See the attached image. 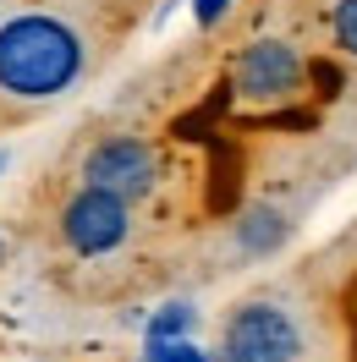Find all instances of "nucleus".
<instances>
[{"label": "nucleus", "instance_id": "obj_1", "mask_svg": "<svg viewBox=\"0 0 357 362\" xmlns=\"http://www.w3.org/2000/svg\"><path fill=\"white\" fill-rule=\"evenodd\" d=\"M89 33L33 0L0 6V93L17 105H50L89 77Z\"/></svg>", "mask_w": 357, "mask_h": 362}, {"label": "nucleus", "instance_id": "obj_2", "mask_svg": "<svg viewBox=\"0 0 357 362\" xmlns=\"http://www.w3.org/2000/svg\"><path fill=\"white\" fill-rule=\"evenodd\" d=\"M313 329L308 313H297L286 296H247L220 324L215 362H308Z\"/></svg>", "mask_w": 357, "mask_h": 362}, {"label": "nucleus", "instance_id": "obj_3", "mask_svg": "<svg viewBox=\"0 0 357 362\" xmlns=\"http://www.w3.org/2000/svg\"><path fill=\"white\" fill-rule=\"evenodd\" d=\"M83 187H99V192H115L121 204H143V198H154L159 176H165V165H159V148L149 137L137 132H110L99 137L89 154H83Z\"/></svg>", "mask_w": 357, "mask_h": 362}, {"label": "nucleus", "instance_id": "obj_4", "mask_svg": "<svg viewBox=\"0 0 357 362\" xmlns=\"http://www.w3.org/2000/svg\"><path fill=\"white\" fill-rule=\"evenodd\" d=\"M308 88V61L291 39H247L231 55V93L242 105H291Z\"/></svg>", "mask_w": 357, "mask_h": 362}, {"label": "nucleus", "instance_id": "obj_5", "mask_svg": "<svg viewBox=\"0 0 357 362\" xmlns=\"http://www.w3.org/2000/svg\"><path fill=\"white\" fill-rule=\"evenodd\" d=\"M61 242L77 258H110L132 242V204H121L115 192L99 187H77L67 204H61Z\"/></svg>", "mask_w": 357, "mask_h": 362}, {"label": "nucleus", "instance_id": "obj_6", "mask_svg": "<svg viewBox=\"0 0 357 362\" xmlns=\"http://www.w3.org/2000/svg\"><path fill=\"white\" fill-rule=\"evenodd\" d=\"M286 236H291V220H286V209H275V204H253L242 220H237V252H247V258L280 252Z\"/></svg>", "mask_w": 357, "mask_h": 362}, {"label": "nucleus", "instance_id": "obj_7", "mask_svg": "<svg viewBox=\"0 0 357 362\" xmlns=\"http://www.w3.org/2000/svg\"><path fill=\"white\" fill-rule=\"evenodd\" d=\"M193 329H198V308L176 296V302H159L154 313H149L143 340H193Z\"/></svg>", "mask_w": 357, "mask_h": 362}, {"label": "nucleus", "instance_id": "obj_8", "mask_svg": "<svg viewBox=\"0 0 357 362\" xmlns=\"http://www.w3.org/2000/svg\"><path fill=\"white\" fill-rule=\"evenodd\" d=\"M330 39L346 61H357V0H330Z\"/></svg>", "mask_w": 357, "mask_h": 362}, {"label": "nucleus", "instance_id": "obj_9", "mask_svg": "<svg viewBox=\"0 0 357 362\" xmlns=\"http://www.w3.org/2000/svg\"><path fill=\"white\" fill-rule=\"evenodd\" d=\"M143 362H215L198 340H143Z\"/></svg>", "mask_w": 357, "mask_h": 362}, {"label": "nucleus", "instance_id": "obj_10", "mask_svg": "<svg viewBox=\"0 0 357 362\" xmlns=\"http://www.w3.org/2000/svg\"><path fill=\"white\" fill-rule=\"evenodd\" d=\"M225 11H231V0H193V23L198 28H220Z\"/></svg>", "mask_w": 357, "mask_h": 362}, {"label": "nucleus", "instance_id": "obj_11", "mask_svg": "<svg viewBox=\"0 0 357 362\" xmlns=\"http://www.w3.org/2000/svg\"><path fill=\"white\" fill-rule=\"evenodd\" d=\"M6 165H11V154H6V148H0V176H6Z\"/></svg>", "mask_w": 357, "mask_h": 362}, {"label": "nucleus", "instance_id": "obj_12", "mask_svg": "<svg viewBox=\"0 0 357 362\" xmlns=\"http://www.w3.org/2000/svg\"><path fill=\"white\" fill-rule=\"evenodd\" d=\"M0 258H6V236H0Z\"/></svg>", "mask_w": 357, "mask_h": 362}]
</instances>
